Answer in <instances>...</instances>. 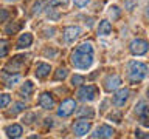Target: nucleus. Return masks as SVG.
<instances>
[{
    "label": "nucleus",
    "mask_w": 149,
    "mask_h": 139,
    "mask_svg": "<svg viewBox=\"0 0 149 139\" xmlns=\"http://www.w3.org/2000/svg\"><path fill=\"white\" fill-rule=\"evenodd\" d=\"M72 63L73 67L79 70H86L93 63V53H82V51L76 50L72 54Z\"/></svg>",
    "instance_id": "f257e3e1"
},
{
    "label": "nucleus",
    "mask_w": 149,
    "mask_h": 139,
    "mask_svg": "<svg viewBox=\"0 0 149 139\" xmlns=\"http://www.w3.org/2000/svg\"><path fill=\"white\" fill-rule=\"evenodd\" d=\"M148 74V67L141 62H130L129 63V79L132 82H140L146 77Z\"/></svg>",
    "instance_id": "f03ea898"
},
{
    "label": "nucleus",
    "mask_w": 149,
    "mask_h": 139,
    "mask_svg": "<svg viewBox=\"0 0 149 139\" xmlns=\"http://www.w3.org/2000/svg\"><path fill=\"white\" fill-rule=\"evenodd\" d=\"M129 48H130V53H132V54H135V56H143V54L148 53L149 43H148L146 40H143V39H135V40L130 42Z\"/></svg>",
    "instance_id": "7ed1b4c3"
},
{
    "label": "nucleus",
    "mask_w": 149,
    "mask_h": 139,
    "mask_svg": "<svg viewBox=\"0 0 149 139\" xmlns=\"http://www.w3.org/2000/svg\"><path fill=\"white\" fill-rule=\"evenodd\" d=\"M96 93H98V90L95 85H84L78 91V96L81 100H93L96 97Z\"/></svg>",
    "instance_id": "20e7f679"
},
{
    "label": "nucleus",
    "mask_w": 149,
    "mask_h": 139,
    "mask_svg": "<svg viewBox=\"0 0 149 139\" xmlns=\"http://www.w3.org/2000/svg\"><path fill=\"white\" fill-rule=\"evenodd\" d=\"M74 108H76V102H74L73 99H67L59 105L58 114L61 116V118H67V116H70L74 111Z\"/></svg>",
    "instance_id": "39448f33"
},
{
    "label": "nucleus",
    "mask_w": 149,
    "mask_h": 139,
    "mask_svg": "<svg viewBox=\"0 0 149 139\" xmlns=\"http://www.w3.org/2000/svg\"><path fill=\"white\" fill-rule=\"evenodd\" d=\"M90 127H92V124L88 120H78V122L73 124V131L76 136H84V134H87L90 131Z\"/></svg>",
    "instance_id": "423d86ee"
},
{
    "label": "nucleus",
    "mask_w": 149,
    "mask_h": 139,
    "mask_svg": "<svg viewBox=\"0 0 149 139\" xmlns=\"http://www.w3.org/2000/svg\"><path fill=\"white\" fill-rule=\"evenodd\" d=\"M81 34V28L79 26H67L64 30V39L67 42H74Z\"/></svg>",
    "instance_id": "0eeeda50"
},
{
    "label": "nucleus",
    "mask_w": 149,
    "mask_h": 139,
    "mask_svg": "<svg viewBox=\"0 0 149 139\" xmlns=\"http://www.w3.org/2000/svg\"><path fill=\"white\" fill-rule=\"evenodd\" d=\"M113 128H110L109 125H101L95 130V133H92V138H112L113 136Z\"/></svg>",
    "instance_id": "6e6552de"
},
{
    "label": "nucleus",
    "mask_w": 149,
    "mask_h": 139,
    "mask_svg": "<svg viewBox=\"0 0 149 139\" xmlns=\"http://www.w3.org/2000/svg\"><path fill=\"white\" fill-rule=\"evenodd\" d=\"M127 97H129V90H127V88H121V90H118L115 93L113 104L116 107H123L126 104V100H127Z\"/></svg>",
    "instance_id": "1a4fd4ad"
},
{
    "label": "nucleus",
    "mask_w": 149,
    "mask_h": 139,
    "mask_svg": "<svg viewBox=\"0 0 149 139\" xmlns=\"http://www.w3.org/2000/svg\"><path fill=\"white\" fill-rule=\"evenodd\" d=\"M135 113H137V116H138L141 120H146L148 116H149V105H148L144 100L138 102L137 107H135Z\"/></svg>",
    "instance_id": "9d476101"
},
{
    "label": "nucleus",
    "mask_w": 149,
    "mask_h": 139,
    "mask_svg": "<svg viewBox=\"0 0 149 139\" xmlns=\"http://www.w3.org/2000/svg\"><path fill=\"white\" fill-rule=\"evenodd\" d=\"M106 90L107 91H113V90H116L120 85H121V77L120 76H116V74H113V76H109L106 79Z\"/></svg>",
    "instance_id": "9b49d317"
},
{
    "label": "nucleus",
    "mask_w": 149,
    "mask_h": 139,
    "mask_svg": "<svg viewBox=\"0 0 149 139\" xmlns=\"http://www.w3.org/2000/svg\"><path fill=\"white\" fill-rule=\"evenodd\" d=\"M39 105L42 107V108L45 110H51L54 107V100L53 97H51L50 93H42L40 97H39Z\"/></svg>",
    "instance_id": "f8f14e48"
},
{
    "label": "nucleus",
    "mask_w": 149,
    "mask_h": 139,
    "mask_svg": "<svg viewBox=\"0 0 149 139\" xmlns=\"http://www.w3.org/2000/svg\"><path fill=\"white\" fill-rule=\"evenodd\" d=\"M50 71H51V67L48 63H44V62H39L36 65V76L37 77H40V79H44V77H47L50 74Z\"/></svg>",
    "instance_id": "ddd939ff"
},
{
    "label": "nucleus",
    "mask_w": 149,
    "mask_h": 139,
    "mask_svg": "<svg viewBox=\"0 0 149 139\" xmlns=\"http://www.w3.org/2000/svg\"><path fill=\"white\" fill-rule=\"evenodd\" d=\"M6 134H8V138H20L22 136V127L20 125H17V124H13V125H9V127H6Z\"/></svg>",
    "instance_id": "4468645a"
},
{
    "label": "nucleus",
    "mask_w": 149,
    "mask_h": 139,
    "mask_svg": "<svg viewBox=\"0 0 149 139\" xmlns=\"http://www.w3.org/2000/svg\"><path fill=\"white\" fill-rule=\"evenodd\" d=\"M33 43V36L30 32H25V34H22L19 37L17 40V48H26V46H30Z\"/></svg>",
    "instance_id": "2eb2a0df"
},
{
    "label": "nucleus",
    "mask_w": 149,
    "mask_h": 139,
    "mask_svg": "<svg viewBox=\"0 0 149 139\" xmlns=\"http://www.w3.org/2000/svg\"><path fill=\"white\" fill-rule=\"evenodd\" d=\"M112 32V25L109 20H101L100 26H98V34L100 36H107Z\"/></svg>",
    "instance_id": "dca6fc26"
},
{
    "label": "nucleus",
    "mask_w": 149,
    "mask_h": 139,
    "mask_svg": "<svg viewBox=\"0 0 149 139\" xmlns=\"http://www.w3.org/2000/svg\"><path fill=\"white\" fill-rule=\"evenodd\" d=\"M78 116H79V118H84V116H87L88 119H92L93 116H95V111H93L90 107H82V108L78 110Z\"/></svg>",
    "instance_id": "f3484780"
},
{
    "label": "nucleus",
    "mask_w": 149,
    "mask_h": 139,
    "mask_svg": "<svg viewBox=\"0 0 149 139\" xmlns=\"http://www.w3.org/2000/svg\"><path fill=\"white\" fill-rule=\"evenodd\" d=\"M33 90H34V85H33V82H30V81H26L25 83L22 85V94H25V96H30L31 93H33Z\"/></svg>",
    "instance_id": "a211bd4d"
},
{
    "label": "nucleus",
    "mask_w": 149,
    "mask_h": 139,
    "mask_svg": "<svg viewBox=\"0 0 149 139\" xmlns=\"http://www.w3.org/2000/svg\"><path fill=\"white\" fill-rule=\"evenodd\" d=\"M76 50L82 51V53H93V46H92L90 42H84V43H81Z\"/></svg>",
    "instance_id": "6ab92c4d"
},
{
    "label": "nucleus",
    "mask_w": 149,
    "mask_h": 139,
    "mask_svg": "<svg viewBox=\"0 0 149 139\" xmlns=\"http://www.w3.org/2000/svg\"><path fill=\"white\" fill-rule=\"evenodd\" d=\"M9 102H11V97L9 94H0V108H5Z\"/></svg>",
    "instance_id": "aec40b11"
},
{
    "label": "nucleus",
    "mask_w": 149,
    "mask_h": 139,
    "mask_svg": "<svg viewBox=\"0 0 149 139\" xmlns=\"http://www.w3.org/2000/svg\"><path fill=\"white\" fill-rule=\"evenodd\" d=\"M65 77H67V70L65 68H59L58 71H56V74H54L56 81H61V79H65Z\"/></svg>",
    "instance_id": "412c9836"
},
{
    "label": "nucleus",
    "mask_w": 149,
    "mask_h": 139,
    "mask_svg": "<svg viewBox=\"0 0 149 139\" xmlns=\"http://www.w3.org/2000/svg\"><path fill=\"white\" fill-rule=\"evenodd\" d=\"M8 53V42L6 40H0V57L6 56Z\"/></svg>",
    "instance_id": "4be33fe9"
},
{
    "label": "nucleus",
    "mask_w": 149,
    "mask_h": 139,
    "mask_svg": "<svg viewBox=\"0 0 149 139\" xmlns=\"http://www.w3.org/2000/svg\"><path fill=\"white\" fill-rule=\"evenodd\" d=\"M68 3V0H51L50 2V8H56V6H65Z\"/></svg>",
    "instance_id": "5701e85b"
},
{
    "label": "nucleus",
    "mask_w": 149,
    "mask_h": 139,
    "mask_svg": "<svg viewBox=\"0 0 149 139\" xmlns=\"http://www.w3.org/2000/svg\"><path fill=\"white\" fill-rule=\"evenodd\" d=\"M82 82H84V77L79 76V74H74V76L72 77V83H73V85H81Z\"/></svg>",
    "instance_id": "b1692460"
},
{
    "label": "nucleus",
    "mask_w": 149,
    "mask_h": 139,
    "mask_svg": "<svg viewBox=\"0 0 149 139\" xmlns=\"http://www.w3.org/2000/svg\"><path fill=\"white\" fill-rule=\"evenodd\" d=\"M22 110H25V104H22V102H17V104H14V110L11 111V113L16 114V113H19V111H22Z\"/></svg>",
    "instance_id": "393cba45"
},
{
    "label": "nucleus",
    "mask_w": 149,
    "mask_h": 139,
    "mask_svg": "<svg viewBox=\"0 0 149 139\" xmlns=\"http://www.w3.org/2000/svg\"><path fill=\"white\" fill-rule=\"evenodd\" d=\"M9 17V12L6 9H0V22H6Z\"/></svg>",
    "instance_id": "a878e982"
},
{
    "label": "nucleus",
    "mask_w": 149,
    "mask_h": 139,
    "mask_svg": "<svg viewBox=\"0 0 149 139\" xmlns=\"http://www.w3.org/2000/svg\"><path fill=\"white\" fill-rule=\"evenodd\" d=\"M16 82H19V76H14L11 79H8V81H6V87H13Z\"/></svg>",
    "instance_id": "bb28decb"
},
{
    "label": "nucleus",
    "mask_w": 149,
    "mask_h": 139,
    "mask_svg": "<svg viewBox=\"0 0 149 139\" xmlns=\"http://www.w3.org/2000/svg\"><path fill=\"white\" fill-rule=\"evenodd\" d=\"M135 5H137V0H126V8H127L129 11L135 6Z\"/></svg>",
    "instance_id": "cd10ccee"
},
{
    "label": "nucleus",
    "mask_w": 149,
    "mask_h": 139,
    "mask_svg": "<svg viewBox=\"0 0 149 139\" xmlns=\"http://www.w3.org/2000/svg\"><path fill=\"white\" fill-rule=\"evenodd\" d=\"M88 2H90V0H74V5L79 6V8H82V6H86Z\"/></svg>",
    "instance_id": "c85d7f7f"
},
{
    "label": "nucleus",
    "mask_w": 149,
    "mask_h": 139,
    "mask_svg": "<svg viewBox=\"0 0 149 139\" xmlns=\"http://www.w3.org/2000/svg\"><path fill=\"white\" fill-rule=\"evenodd\" d=\"M146 17L149 19V5H148V8H146Z\"/></svg>",
    "instance_id": "c756f323"
},
{
    "label": "nucleus",
    "mask_w": 149,
    "mask_h": 139,
    "mask_svg": "<svg viewBox=\"0 0 149 139\" xmlns=\"http://www.w3.org/2000/svg\"><path fill=\"white\" fill-rule=\"evenodd\" d=\"M148 97H149V90H148Z\"/></svg>",
    "instance_id": "7c9ffc66"
}]
</instances>
